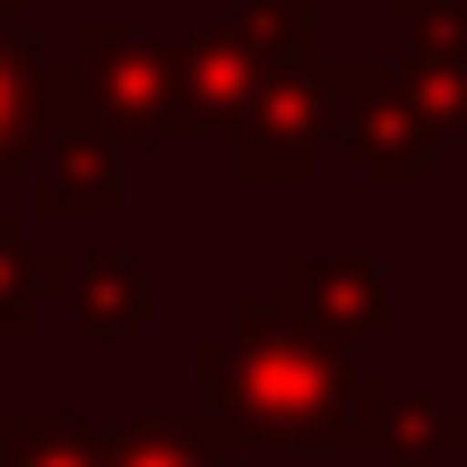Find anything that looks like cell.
<instances>
[{
	"mask_svg": "<svg viewBox=\"0 0 467 467\" xmlns=\"http://www.w3.org/2000/svg\"><path fill=\"white\" fill-rule=\"evenodd\" d=\"M208 424L243 451H303V459H372L381 451V381L347 364V337L312 329L285 303H243L225 337L200 355Z\"/></svg>",
	"mask_w": 467,
	"mask_h": 467,
	"instance_id": "cell-1",
	"label": "cell"
},
{
	"mask_svg": "<svg viewBox=\"0 0 467 467\" xmlns=\"http://www.w3.org/2000/svg\"><path fill=\"white\" fill-rule=\"evenodd\" d=\"M69 78L78 96L113 121V139H191V96H182V44L173 35H121V26H78L69 35Z\"/></svg>",
	"mask_w": 467,
	"mask_h": 467,
	"instance_id": "cell-2",
	"label": "cell"
},
{
	"mask_svg": "<svg viewBox=\"0 0 467 467\" xmlns=\"http://www.w3.org/2000/svg\"><path fill=\"white\" fill-rule=\"evenodd\" d=\"M285 61H303V9H260V0H243V17L191 35V44H182L191 130L234 139V130H243V113H251V96H260Z\"/></svg>",
	"mask_w": 467,
	"mask_h": 467,
	"instance_id": "cell-3",
	"label": "cell"
},
{
	"mask_svg": "<svg viewBox=\"0 0 467 467\" xmlns=\"http://www.w3.org/2000/svg\"><path fill=\"white\" fill-rule=\"evenodd\" d=\"M121 139L96 104L78 96L69 69H44V130H35V217L44 225H87V217H113V191H121Z\"/></svg>",
	"mask_w": 467,
	"mask_h": 467,
	"instance_id": "cell-4",
	"label": "cell"
},
{
	"mask_svg": "<svg viewBox=\"0 0 467 467\" xmlns=\"http://www.w3.org/2000/svg\"><path fill=\"white\" fill-rule=\"evenodd\" d=\"M337 121H347L337 69H320L312 52H303V61H285L277 78L251 96L243 130H234V165H243L251 182H303V173L320 165V148L337 139Z\"/></svg>",
	"mask_w": 467,
	"mask_h": 467,
	"instance_id": "cell-5",
	"label": "cell"
},
{
	"mask_svg": "<svg viewBox=\"0 0 467 467\" xmlns=\"http://www.w3.org/2000/svg\"><path fill=\"white\" fill-rule=\"evenodd\" d=\"M277 295L268 303H285V312H303L312 329H329V337H389V260H277Z\"/></svg>",
	"mask_w": 467,
	"mask_h": 467,
	"instance_id": "cell-6",
	"label": "cell"
},
{
	"mask_svg": "<svg viewBox=\"0 0 467 467\" xmlns=\"http://www.w3.org/2000/svg\"><path fill=\"white\" fill-rule=\"evenodd\" d=\"M399 26H407L399 87L416 96V113L451 139L459 121H467V0H416Z\"/></svg>",
	"mask_w": 467,
	"mask_h": 467,
	"instance_id": "cell-7",
	"label": "cell"
},
{
	"mask_svg": "<svg viewBox=\"0 0 467 467\" xmlns=\"http://www.w3.org/2000/svg\"><path fill=\"white\" fill-rule=\"evenodd\" d=\"M52 295H61L69 329H78L87 347H113V337L148 329L156 268L148 260H96V251H78V260H52Z\"/></svg>",
	"mask_w": 467,
	"mask_h": 467,
	"instance_id": "cell-8",
	"label": "cell"
},
{
	"mask_svg": "<svg viewBox=\"0 0 467 467\" xmlns=\"http://www.w3.org/2000/svg\"><path fill=\"white\" fill-rule=\"evenodd\" d=\"M347 148H355V165L381 173V182H424L433 156H441V130L416 113V96L399 87V69H381V78L347 104Z\"/></svg>",
	"mask_w": 467,
	"mask_h": 467,
	"instance_id": "cell-9",
	"label": "cell"
},
{
	"mask_svg": "<svg viewBox=\"0 0 467 467\" xmlns=\"http://www.w3.org/2000/svg\"><path fill=\"white\" fill-rule=\"evenodd\" d=\"M389 467H441V459H467V424L451 416L441 399H424V389H389L381 381V451Z\"/></svg>",
	"mask_w": 467,
	"mask_h": 467,
	"instance_id": "cell-10",
	"label": "cell"
},
{
	"mask_svg": "<svg viewBox=\"0 0 467 467\" xmlns=\"http://www.w3.org/2000/svg\"><path fill=\"white\" fill-rule=\"evenodd\" d=\"M104 467H225V459H217V424L121 416L113 433H104Z\"/></svg>",
	"mask_w": 467,
	"mask_h": 467,
	"instance_id": "cell-11",
	"label": "cell"
},
{
	"mask_svg": "<svg viewBox=\"0 0 467 467\" xmlns=\"http://www.w3.org/2000/svg\"><path fill=\"white\" fill-rule=\"evenodd\" d=\"M35 130H44V61L26 35L0 26V173L35 156Z\"/></svg>",
	"mask_w": 467,
	"mask_h": 467,
	"instance_id": "cell-12",
	"label": "cell"
},
{
	"mask_svg": "<svg viewBox=\"0 0 467 467\" xmlns=\"http://www.w3.org/2000/svg\"><path fill=\"white\" fill-rule=\"evenodd\" d=\"M44 295H52V251H35L17 225H0V347H26L44 329Z\"/></svg>",
	"mask_w": 467,
	"mask_h": 467,
	"instance_id": "cell-13",
	"label": "cell"
},
{
	"mask_svg": "<svg viewBox=\"0 0 467 467\" xmlns=\"http://www.w3.org/2000/svg\"><path fill=\"white\" fill-rule=\"evenodd\" d=\"M0 467H104V433H87L78 416H9Z\"/></svg>",
	"mask_w": 467,
	"mask_h": 467,
	"instance_id": "cell-14",
	"label": "cell"
},
{
	"mask_svg": "<svg viewBox=\"0 0 467 467\" xmlns=\"http://www.w3.org/2000/svg\"><path fill=\"white\" fill-rule=\"evenodd\" d=\"M260 9H312V0H260Z\"/></svg>",
	"mask_w": 467,
	"mask_h": 467,
	"instance_id": "cell-15",
	"label": "cell"
},
{
	"mask_svg": "<svg viewBox=\"0 0 467 467\" xmlns=\"http://www.w3.org/2000/svg\"><path fill=\"white\" fill-rule=\"evenodd\" d=\"M17 9H26V0H0V17H17Z\"/></svg>",
	"mask_w": 467,
	"mask_h": 467,
	"instance_id": "cell-16",
	"label": "cell"
}]
</instances>
